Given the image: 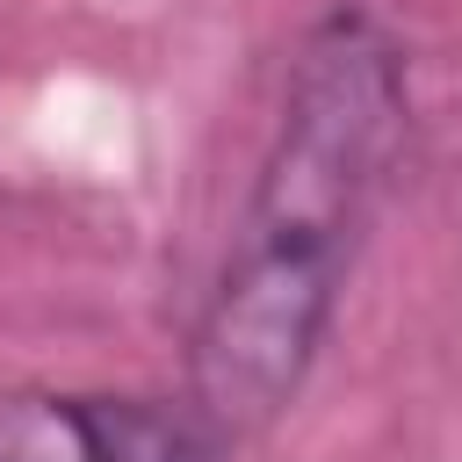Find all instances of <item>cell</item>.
Listing matches in <instances>:
<instances>
[{"mask_svg": "<svg viewBox=\"0 0 462 462\" xmlns=\"http://www.w3.org/2000/svg\"><path fill=\"white\" fill-rule=\"evenodd\" d=\"M195 404L108 390H14L0 397V462H217Z\"/></svg>", "mask_w": 462, "mask_h": 462, "instance_id": "cell-2", "label": "cell"}, {"mask_svg": "<svg viewBox=\"0 0 462 462\" xmlns=\"http://www.w3.org/2000/svg\"><path fill=\"white\" fill-rule=\"evenodd\" d=\"M404 116V51L375 14L332 7L296 43L274 137L188 339V404L224 448L267 433L318 368Z\"/></svg>", "mask_w": 462, "mask_h": 462, "instance_id": "cell-1", "label": "cell"}]
</instances>
